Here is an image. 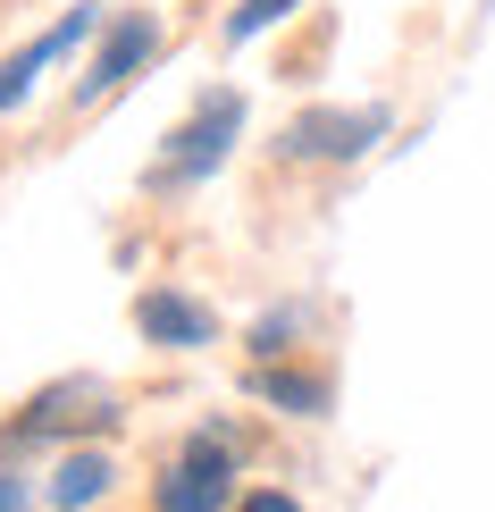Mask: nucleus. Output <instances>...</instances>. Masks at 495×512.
<instances>
[{
	"mask_svg": "<svg viewBox=\"0 0 495 512\" xmlns=\"http://www.w3.org/2000/svg\"><path fill=\"white\" fill-rule=\"evenodd\" d=\"M227 479H235V445L227 437H193L185 462L160 479V512H227Z\"/></svg>",
	"mask_w": 495,
	"mask_h": 512,
	"instance_id": "f257e3e1",
	"label": "nucleus"
},
{
	"mask_svg": "<svg viewBox=\"0 0 495 512\" xmlns=\"http://www.w3.org/2000/svg\"><path fill=\"white\" fill-rule=\"evenodd\" d=\"M244 126V101L235 93H210L202 110L185 118V135H177V152L160 160V185H193V177H210L219 168V152H227V135Z\"/></svg>",
	"mask_w": 495,
	"mask_h": 512,
	"instance_id": "f03ea898",
	"label": "nucleus"
},
{
	"mask_svg": "<svg viewBox=\"0 0 495 512\" xmlns=\"http://www.w3.org/2000/svg\"><path fill=\"white\" fill-rule=\"evenodd\" d=\"M378 135H386L378 110H303L286 126V152H303V160H353V152H370Z\"/></svg>",
	"mask_w": 495,
	"mask_h": 512,
	"instance_id": "7ed1b4c3",
	"label": "nucleus"
},
{
	"mask_svg": "<svg viewBox=\"0 0 495 512\" xmlns=\"http://www.w3.org/2000/svg\"><path fill=\"white\" fill-rule=\"evenodd\" d=\"M152 51H160V26H152V17H118L110 42H101V59H93V76L76 84V101H84V110H93V101H110V93H118V84L135 76Z\"/></svg>",
	"mask_w": 495,
	"mask_h": 512,
	"instance_id": "20e7f679",
	"label": "nucleus"
},
{
	"mask_svg": "<svg viewBox=\"0 0 495 512\" xmlns=\"http://www.w3.org/2000/svg\"><path fill=\"white\" fill-rule=\"evenodd\" d=\"M84 420H93V429H110L118 412H110V395H101V387H84V378H76V387H51V395H42L34 412L9 429V445H34V437H51V429H84Z\"/></svg>",
	"mask_w": 495,
	"mask_h": 512,
	"instance_id": "39448f33",
	"label": "nucleus"
},
{
	"mask_svg": "<svg viewBox=\"0 0 495 512\" xmlns=\"http://www.w3.org/2000/svg\"><path fill=\"white\" fill-rule=\"evenodd\" d=\"M84 26H93V9H76L68 26H51V34L34 42V51H17V59H0V110H9V101H26V84H34V68H51V59L68 51V42H76Z\"/></svg>",
	"mask_w": 495,
	"mask_h": 512,
	"instance_id": "423d86ee",
	"label": "nucleus"
},
{
	"mask_svg": "<svg viewBox=\"0 0 495 512\" xmlns=\"http://www.w3.org/2000/svg\"><path fill=\"white\" fill-rule=\"evenodd\" d=\"M143 336H160V345H210V311L185 303V294H143Z\"/></svg>",
	"mask_w": 495,
	"mask_h": 512,
	"instance_id": "0eeeda50",
	"label": "nucleus"
},
{
	"mask_svg": "<svg viewBox=\"0 0 495 512\" xmlns=\"http://www.w3.org/2000/svg\"><path fill=\"white\" fill-rule=\"evenodd\" d=\"M93 496H110V462H101V454H68V471L51 479V504L76 512V504H93Z\"/></svg>",
	"mask_w": 495,
	"mask_h": 512,
	"instance_id": "6e6552de",
	"label": "nucleus"
},
{
	"mask_svg": "<svg viewBox=\"0 0 495 512\" xmlns=\"http://www.w3.org/2000/svg\"><path fill=\"white\" fill-rule=\"evenodd\" d=\"M286 9H294V0H244V9L227 17V42H252V34H269Z\"/></svg>",
	"mask_w": 495,
	"mask_h": 512,
	"instance_id": "1a4fd4ad",
	"label": "nucleus"
},
{
	"mask_svg": "<svg viewBox=\"0 0 495 512\" xmlns=\"http://www.w3.org/2000/svg\"><path fill=\"white\" fill-rule=\"evenodd\" d=\"M261 395H269V403H294V412H319V403H328V387H319V378H277V370L261 378Z\"/></svg>",
	"mask_w": 495,
	"mask_h": 512,
	"instance_id": "9d476101",
	"label": "nucleus"
},
{
	"mask_svg": "<svg viewBox=\"0 0 495 512\" xmlns=\"http://www.w3.org/2000/svg\"><path fill=\"white\" fill-rule=\"evenodd\" d=\"M244 512H294V496H244Z\"/></svg>",
	"mask_w": 495,
	"mask_h": 512,
	"instance_id": "9b49d317",
	"label": "nucleus"
},
{
	"mask_svg": "<svg viewBox=\"0 0 495 512\" xmlns=\"http://www.w3.org/2000/svg\"><path fill=\"white\" fill-rule=\"evenodd\" d=\"M17 504H26V487H17V479H0V512H17Z\"/></svg>",
	"mask_w": 495,
	"mask_h": 512,
	"instance_id": "f8f14e48",
	"label": "nucleus"
}]
</instances>
